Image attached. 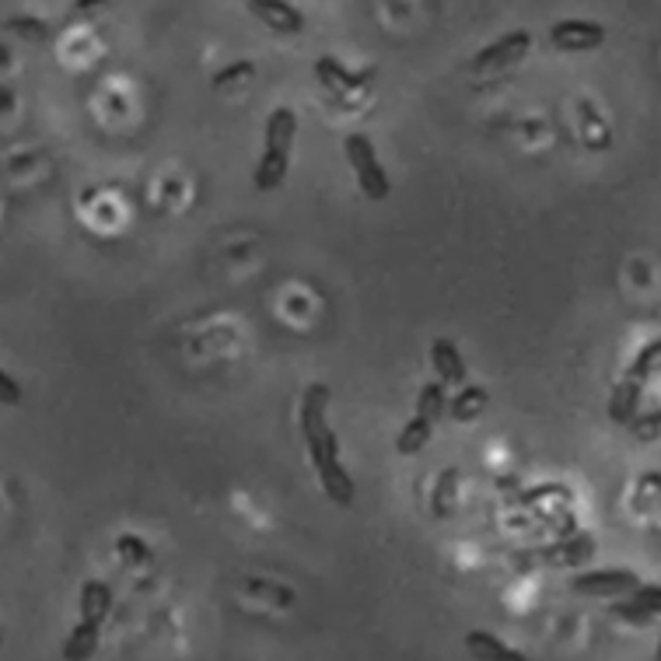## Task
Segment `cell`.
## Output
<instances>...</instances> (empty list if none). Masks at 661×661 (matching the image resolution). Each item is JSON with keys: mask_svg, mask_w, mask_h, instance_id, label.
I'll return each instance as SVG.
<instances>
[{"mask_svg": "<svg viewBox=\"0 0 661 661\" xmlns=\"http://www.w3.org/2000/svg\"><path fill=\"white\" fill-rule=\"evenodd\" d=\"M329 389L326 385H308L302 395V413H297V424H302V438L311 466L319 473V483L326 490V498L336 507H351L357 501V487L351 473L343 469L340 462V441L329 427Z\"/></svg>", "mask_w": 661, "mask_h": 661, "instance_id": "cell-1", "label": "cell"}, {"mask_svg": "<svg viewBox=\"0 0 661 661\" xmlns=\"http://www.w3.org/2000/svg\"><path fill=\"white\" fill-rule=\"evenodd\" d=\"M294 137H297V112L291 106H277L270 112V120H267L262 155H259L256 175H253V183H256L259 193H273L287 179V161H291Z\"/></svg>", "mask_w": 661, "mask_h": 661, "instance_id": "cell-2", "label": "cell"}, {"mask_svg": "<svg viewBox=\"0 0 661 661\" xmlns=\"http://www.w3.org/2000/svg\"><path fill=\"white\" fill-rule=\"evenodd\" d=\"M343 155H346V161H351V169L357 175L360 193H365L368 200H389L392 183H389V175L382 169V161H378L371 137L368 134H351L343 140Z\"/></svg>", "mask_w": 661, "mask_h": 661, "instance_id": "cell-3", "label": "cell"}, {"mask_svg": "<svg viewBox=\"0 0 661 661\" xmlns=\"http://www.w3.org/2000/svg\"><path fill=\"white\" fill-rule=\"evenodd\" d=\"M605 36V25L591 19H564L550 25V46L560 49V53H588V49H599Z\"/></svg>", "mask_w": 661, "mask_h": 661, "instance_id": "cell-4", "label": "cell"}, {"mask_svg": "<svg viewBox=\"0 0 661 661\" xmlns=\"http://www.w3.org/2000/svg\"><path fill=\"white\" fill-rule=\"evenodd\" d=\"M574 595H588V599H613V595H634L640 588V577L634 571H588V574H577L571 582Z\"/></svg>", "mask_w": 661, "mask_h": 661, "instance_id": "cell-5", "label": "cell"}, {"mask_svg": "<svg viewBox=\"0 0 661 661\" xmlns=\"http://www.w3.org/2000/svg\"><path fill=\"white\" fill-rule=\"evenodd\" d=\"M528 46H533V36H528L525 28L518 32H507V36H501L498 42L483 46L479 53L473 57V71L476 74H487V71H501V68H511V63H518Z\"/></svg>", "mask_w": 661, "mask_h": 661, "instance_id": "cell-6", "label": "cell"}, {"mask_svg": "<svg viewBox=\"0 0 661 661\" xmlns=\"http://www.w3.org/2000/svg\"><path fill=\"white\" fill-rule=\"evenodd\" d=\"M249 11L277 36H297L305 28V14L291 0H249Z\"/></svg>", "mask_w": 661, "mask_h": 661, "instance_id": "cell-7", "label": "cell"}, {"mask_svg": "<svg viewBox=\"0 0 661 661\" xmlns=\"http://www.w3.org/2000/svg\"><path fill=\"white\" fill-rule=\"evenodd\" d=\"M316 74H319V81L329 88V91H340V95H354V91H365L368 85H371V77H375V68H368V71H360V74H351L343 68L340 60H333V57H326V60H319L316 63Z\"/></svg>", "mask_w": 661, "mask_h": 661, "instance_id": "cell-8", "label": "cell"}, {"mask_svg": "<svg viewBox=\"0 0 661 661\" xmlns=\"http://www.w3.org/2000/svg\"><path fill=\"white\" fill-rule=\"evenodd\" d=\"M431 365L444 385H462L466 382V360L452 340H434L431 343Z\"/></svg>", "mask_w": 661, "mask_h": 661, "instance_id": "cell-9", "label": "cell"}, {"mask_svg": "<svg viewBox=\"0 0 661 661\" xmlns=\"http://www.w3.org/2000/svg\"><path fill=\"white\" fill-rule=\"evenodd\" d=\"M466 651H469L476 661H533V658H525L522 651L507 648L501 637H493V634H487V631H469V634H466Z\"/></svg>", "mask_w": 661, "mask_h": 661, "instance_id": "cell-10", "label": "cell"}, {"mask_svg": "<svg viewBox=\"0 0 661 661\" xmlns=\"http://www.w3.org/2000/svg\"><path fill=\"white\" fill-rule=\"evenodd\" d=\"M77 605H81V620L102 626L106 616H109V609H112V588L106 582H95V577H88V582L81 585Z\"/></svg>", "mask_w": 661, "mask_h": 661, "instance_id": "cell-11", "label": "cell"}, {"mask_svg": "<svg viewBox=\"0 0 661 661\" xmlns=\"http://www.w3.org/2000/svg\"><path fill=\"white\" fill-rule=\"evenodd\" d=\"M640 382H634L631 375H623V382L613 389V395H609V417H613L616 424L631 427V420L637 417V403H640Z\"/></svg>", "mask_w": 661, "mask_h": 661, "instance_id": "cell-12", "label": "cell"}, {"mask_svg": "<svg viewBox=\"0 0 661 661\" xmlns=\"http://www.w3.org/2000/svg\"><path fill=\"white\" fill-rule=\"evenodd\" d=\"M98 631L102 626L81 620L74 631L68 634V644H63V658L68 661H91V654L98 651Z\"/></svg>", "mask_w": 661, "mask_h": 661, "instance_id": "cell-13", "label": "cell"}, {"mask_svg": "<svg viewBox=\"0 0 661 661\" xmlns=\"http://www.w3.org/2000/svg\"><path fill=\"white\" fill-rule=\"evenodd\" d=\"M487 403H490V392H487L483 385H466V389H462L455 400H452L449 413H452V420L469 424V420H476L479 413L487 409Z\"/></svg>", "mask_w": 661, "mask_h": 661, "instance_id": "cell-14", "label": "cell"}, {"mask_svg": "<svg viewBox=\"0 0 661 661\" xmlns=\"http://www.w3.org/2000/svg\"><path fill=\"white\" fill-rule=\"evenodd\" d=\"M431 434H434V424L417 413V417H413L403 431L395 434V452H400V455H417L424 444L431 441Z\"/></svg>", "mask_w": 661, "mask_h": 661, "instance_id": "cell-15", "label": "cell"}, {"mask_svg": "<svg viewBox=\"0 0 661 661\" xmlns=\"http://www.w3.org/2000/svg\"><path fill=\"white\" fill-rule=\"evenodd\" d=\"M591 547H595V542L588 536H577V539L560 542V547L542 550V560H547V564H556V567H571V564H582V560H588Z\"/></svg>", "mask_w": 661, "mask_h": 661, "instance_id": "cell-16", "label": "cell"}, {"mask_svg": "<svg viewBox=\"0 0 661 661\" xmlns=\"http://www.w3.org/2000/svg\"><path fill=\"white\" fill-rule=\"evenodd\" d=\"M455 493H458V469L449 466V469H441V476L434 479V490H431V511H434V518H449Z\"/></svg>", "mask_w": 661, "mask_h": 661, "instance_id": "cell-17", "label": "cell"}, {"mask_svg": "<svg viewBox=\"0 0 661 661\" xmlns=\"http://www.w3.org/2000/svg\"><path fill=\"white\" fill-rule=\"evenodd\" d=\"M634 378V382H648V378H654V375H661V336L658 340H651L644 351L637 354V360L631 365V371H626Z\"/></svg>", "mask_w": 661, "mask_h": 661, "instance_id": "cell-18", "label": "cell"}, {"mask_svg": "<svg viewBox=\"0 0 661 661\" xmlns=\"http://www.w3.org/2000/svg\"><path fill=\"white\" fill-rule=\"evenodd\" d=\"M417 413L427 417L431 424H438V417L444 413V382H427L417 395Z\"/></svg>", "mask_w": 661, "mask_h": 661, "instance_id": "cell-19", "label": "cell"}, {"mask_svg": "<svg viewBox=\"0 0 661 661\" xmlns=\"http://www.w3.org/2000/svg\"><path fill=\"white\" fill-rule=\"evenodd\" d=\"M582 126H585V137H588L591 147H609V130H605V123L599 120V115L591 112L588 102H582Z\"/></svg>", "mask_w": 661, "mask_h": 661, "instance_id": "cell-20", "label": "cell"}, {"mask_svg": "<svg viewBox=\"0 0 661 661\" xmlns=\"http://www.w3.org/2000/svg\"><path fill=\"white\" fill-rule=\"evenodd\" d=\"M8 28L14 32V36L28 39V42H42L49 36L46 22H36V19H8Z\"/></svg>", "mask_w": 661, "mask_h": 661, "instance_id": "cell-21", "label": "cell"}, {"mask_svg": "<svg viewBox=\"0 0 661 661\" xmlns=\"http://www.w3.org/2000/svg\"><path fill=\"white\" fill-rule=\"evenodd\" d=\"M613 616L623 620V623H637V626H644V623H651V620H654V613H648V609H644L637 599L616 602V605H613Z\"/></svg>", "mask_w": 661, "mask_h": 661, "instance_id": "cell-22", "label": "cell"}, {"mask_svg": "<svg viewBox=\"0 0 661 661\" xmlns=\"http://www.w3.org/2000/svg\"><path fill=\"white\" fill-rule=\"evenodd\" d=\"M631 431H634L640 441L658 438V434H661V409H654V413H637V417L631 420Z\"/></svg>", "mask_w": 661, "mask_h": 661, "instance_id": "cell-23", "label": "cell"}, {"mask_svg": "<svg viewBox=\"0 0 661 661\" xmlns=\"http://www.w3.org/2000/svg\"><path fill=\"white\" fill-rule=\"evenodd\" d=\"M253 74H256V63H249V60L231 63V68L218 71V77H213V88H224V85H231V81H249Z\"/></svg>", "mask_w": 661, "mask_h": 661, "instance_id": "cell-24", "label": "cell"}, {"mask_svg": "<svg viewBox=\"0 0 661 661\" xmlns=\"http://www.w3.org/2000/svg\"><path fill=\"white\" fill-rule=\"evenodd\" d=\"M631 599H637L648 613H654V616H661V585H640Z\"/></svg>", "mask_w": 661, "mask_h": 661, "instance_id": "cell-25", "label": "cell"}, {"mask_svg": "<svg viewBox=\"0 0 661 661\" xmlns=\"http://www.w3.org/2000/svg\"><path fill=\"white\" fill-rule=\"evenodd\" d=\"M102 8H106V0H74L71 11H68V22H74V19H88V14L102 11Z\"/></svg>", "mask_w": 661, "mask_h": 661, "instance_id": "cell-26", "label": "cell"}, {"mask_svg": "<svg viewBox=\"0 0 661 661\" xmlns=\"http://www.w3.org/2000/svg\"><path fill=\"white\" fill-rule=\"evenodd\" d=\"M0 385H4V403H19L22 392H19V382H11V375H0Z\"/></svg>", "mask_w": 661, "mask_h": 661, "instance_id": "cell-27", "label": "cell"}, {"mask_svg": "<svg viewBox=\"0 0 661 661\" xmlns=\"http://www.w3.org/2000/svg\"><path fill=\"white\" fill-rule=\"evenodd\" d=\"M120 553H134V560H147V550L137 539H120Z\"/></svg>", "mask_w": 661, "mask_h": 661, "instance_id": "cell-28", "label": "cell"}, {"mask_svg": "<svg viewBox=\"0 0 661 661\" xmlns=\"http://www.w3.org/2000/svg\"><path fill=\"white\" fill-rule=\"evenodd\" d=\"M654 661H661V637H658V648H654Z\"/></svg>", "mask_w": 661, "mask_h": 661, "instance_id": "cell-29", "label": "cell"}]
</instances>
